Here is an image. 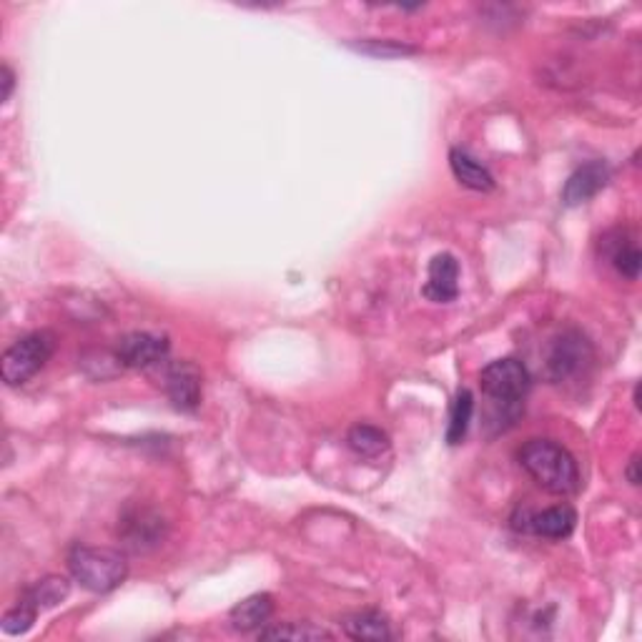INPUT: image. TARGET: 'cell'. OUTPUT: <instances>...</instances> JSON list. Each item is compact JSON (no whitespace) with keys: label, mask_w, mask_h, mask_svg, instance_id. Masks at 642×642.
<instances>
[{"label":"cell","mask_w":642,"mask_h":642,"mask_svg":"<svg viewBox=\"0 0 642 642\" xmlns=\"http://www.w3.org/2000/svg\"><path fill=\"white\" fill-rule=\"evenodd\" d=\"M36 615H38L36 607L21 597L18 605L13 607V610H8L6 617H3V632H6V635H23V632H28L33 627Z\"/></svg>","instance_id":"obj_21"},{"label":"cell","mask_w":642,"mask_h":642,"mask_svg":"<svg viewBox=\"0 0 642 642\" xmlns=\"http://www.w3.org/2000/svg\"><path fill=\"white\" fill-rule=\"evenodd\" d=\"M53 349H56V339L48 332H33L18 339L11 349H6V354L0 359L3 382L11 384V387L26 384L28 379H33L46 367L48 359L53 357Z\"/></svg>","instance_id":"obj_4"},{"label":"cell","mask_w":642,"mask_h":642,"mask_svg":"<svg viewBox=\"0 0 642 642\" xmlns=\"http://www.w3.org/2000/svg\"><path fill=\"white\" fill-rule=\"evenodd\" d=\"M479 384L492 404V419L505 427V422L512 424L520 417V404L530 392L532 377L520 359L507 357L487 364L479 374Z\"/></svg>","instance_id":"obj_2"},{"label":"cell","mask_w":642,"mask_h":642,"mask_svg":"<svg viewBox=\"0 0 642 642\" xmlns=\"http://www.w3.org/2000/svg\"><path fill=\"white\" fill-rule=\"evenodd\" d=\"M577 525V515L570 505L547 507L542 512L520 510L512 520L517 532H530V535L547 537V540H565L572 535Z\"/></svg>","instance_id":"obj_6"},{"label":"cell","mask_w":642,"mask_h":642,"mask_svg":"<svg viewBox=\"0 0 642 642\" xmlns=\"http://www.w3.org/2000/svg\"><path fill=\"white\" fill-rule=\"evenodd\" d=\"M349 48H354L357 53H364V56H372V58H402V56H414V53H417V48L409 46V43L379 41V38L349 41Z\"/></svg>","instance_id":"obj_19"},{"label":"cell","mask_w":642,"mask_h":642,"mask_svg":"<svg viewBox=\"0 0 642 642\" xmlns=\"http://www.w3.org/2000/svg\"><path fill=\"white\" fill-rule=\"evenodd\" d=\"M121 537L131 550H151L164 540V520L151 510H131L121 520Z\"/></svg>","instance_id":"obj_10"},{"label":"cell","mask_w":642,"mask_h":642,"mask_svg":"<svg viewBox=\"0 0 642 642\" xmlns=\"http://www.w3.org/2000/svg\"><path fill=\"white\" fill-rule=\"evenodd\" d=\"M73 580L81 582V587L91 592H111L126 580L128 562L126 557L111 547H73L68 555Z\"/></svg>","instance_id":"obj_3"},{"label":"cell","mask_w":642,"mask_h":642,"mask_svg":"<svg viewBox=\"0 0 642 642\" xmlns=\"http://www.w3.org/2000/svg\"><path fill=\"white\" fill-rule=\"evenodd\" d=\"M474 414V397L469 389H459L457 397H454L452 414H449V427H447V442L459 444L464 437H467L469 422H472Z\"/></svg>","instance_id":"obj_17"},{"label":"cell","mask_w":642,"mask_h":642,"mask_svg":"<svg viewBox=\"0 0 642 642\" xmlns=\"http://www.w3.org/2000/svg\"><path fill=\"white\" fill-rule=\"evenodd\" d=\"M261 640H321V637H332L327 630L311 625H281V627H266L259 632Z\"/></svg>","instance_id":"obj_20"},{"label":"cell","mask_w":642,"mask_h":642,"mask_svg":"<svg viewBox=\"0 0 642 642\" xmlns=\"http://www.w3.org/2000/svg\"><path fill=\"white\" fill-rule=\"evenodd\" d=\"M68 595H71V582H68L66 577L51 575L43 577V580L36 582L33 587H28V590L23 592V600L31 602L36 610H43V607H56L58 602L66 600Z\"/></svg>","instance_id":"obj_15"},{"label":"cell","mask_w":642,"mask_h":642,"mask_svg":"<svg viewBox=\"0 0 642 642\" xmlns=\"http://www.w3.org/2000/svg\"><path fill=\"white\" fill-rule=\"evenodd\" d=\"M13 86H16V76H13L11 66H3V103L11 101Z\"/></svg>","instance_id":"obj_22"},{"label":"cell","mask_w":642,"mask_h":642,"mask_svg":"<svg viewBox=\"0 0 642 642\" xmlns=\"http://www.w3.org/2000/svg\"><path fill=\"white\" fill-rule=\"evenodd\" d=\"M610 261H612V266L617 269V274H622L625 279H630V281H637V276H640L642 256H640V249H637L635 241L625 239L622 234H617L615 246H612V251H610Z\"/></svg>","instance_id":"obj_18"},{"label":"cell","mask_w":642,"mask_h":642,"mask_svg":"<svg viewBox=\"0 0 642 642\" xmlns=\"http://www.w3.org/2000/svg\"><path fill=\"white\" fill-rule=\"evenodd\" d=\"M169 354V339L148 332H133L118 339L116 359L128 369H148L164 362Z\"/></svg>","instance_id":"obj_7"},{"label":"cell","mask_w":642,"mask_h":642,"mask_svg":"<svg viewBox=\"0 0 642 642\" xmlns=\"http://www.w3.org/2000/svg\"><path fill=\"white\" fill-rule=\"evenodd\" d=\"M607 181H610V166H607L605 161H590V164L580 166V169L565 181V186H562V204H585L597 191L605 189Z\"/></svg>","instance_id":"obj_9"},{"label":"cell","mask_w":642,"mask_h":642,"mask_svg":"<svg viewBox=\"0 0 642 642\" xmlns=\"http://www.w3.org/2000/svg\"><path fill=\"white\" fill-rule=\"evenodd\" d=\"M592 362V347L580 332H562L547 347L545 377L550 382H567Z\"/></svg>","instance_id":"obj_5"},{"label":"cell","mask_w":642,"mask_h":642,"mask_svg":"<svg viewBox=\"0 0 642 642\" xmlns=\"http://www.w3.org/2000/svg\"><path fill=\"white\" fill-rule=\"evenodd\" d=\"M347 444L359 457H379L389 449V437L372 424H357V427L349 429Z\"/></svg>","instance_id":"obj_16"},{"label":"cell","mask_w":642,"mask_h":642,"mask_svg":"<svg viewBox=\"0 0 642 642\" xmlns=\"http://www.w3.org/2000/svg\"><path fill=\"white\" fill-rule=\"evenodd\" d=\"M344 632H347L352 640H372V642L392 640L389 622L374 610L354 612V615L344 617Z\"/></svg>","instance_id":"obj_14"},{"label":"cell","mask_w":642,"mask_h":642,"mask_svg":"<svg viewBox=\"0 0 642 642\" xmlns=\"http://www.w3.org/2000/svg\"><path fill=\"white\" fill-rule=\"evenodd\" d=\"M520 464L542 490L552 495H575L580 490V469L575 457L552 439H530L520 449Z\"/></svg>","instance_id":"obj_1"},{"label":"cell","mask_w":642,"mask_h":642,"mask_svg":"<svg viewBox=\"0 0 642 642\" xmlns=\"http://www.w3.org/2000/svg\"><path fill=\"white\" fill-rule=\"evenodd\" d=\"M166 394L181 412H194L201 404V372L191 362L171 364L166 372Z\"/></svg>","instance_id":"obj_8"},{"label":"cell","mask_w":642,"mask_h":642,"mask_svg":"<svg viewBox=\"0 0 642 642\" xmlns=\"http://www.w3.org/2000/svg\"><path fill=\"white\" fill-rule=\"evenodd\" d=\"M459 261L452 254H437L429 261V276L422 294L434 304H449L459 294Z\"/></svg>","instance_id":"obj_11"},{"label":"cell","mask_w":642,"mask_h":642,"mask_svg":"<svg viewBox=\"0 0 642 642\" xmlns=\"http://www.w3.org/2000/svg\"><path fill=\"white\" fill-rule=\"evenodd\" d=\"M627 479H630V485L637 487L640 485V454H635V457L630 459V464H627Z\"/></svg>","instance_id":"obj_23"},{"label":"cell","mask_w":642,"mask_h":642,"mask_svg":"<svg viewBox=\"0 0 642 642\" xmlns=\"http://www.w3.org/2000/svg\"><path fill=\"white\" fill-rule=\"evenodd\" d=\"M449 166H452L454 179L472 191H492L495 189V176L490 174L485 164H479L477 158L469 156L462 148H454L449 153Z\"/></svg>","instance_id":"obj_12"},{"label":"cell","mask_w":642,"mask_h":642,"mask_svg":"<svg viewBox=\"0 0 642 642\" xmlns=\"http://www.w3.org/2000/svg\"><path fill=\"white\" fill-rule=\"evenodd\" d=\"M271 615H274V600H271V595H251L231 610V627L239 632L259 630V627H264L269 622Z\"/></svg>","instance_id":"obj_13"}]
</instances>
